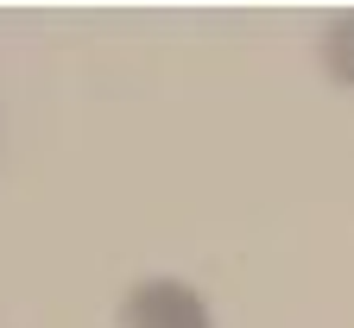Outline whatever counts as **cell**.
<instances>
[{"label": "cell", "instance_id": "cell-1", "mask_svg": "<svg viewBox=\"0 0 354 328\" xmlns=\"http://www.w3.org/2000/svg\"><path fill=\"white\" fill-rule=\"evenodd\" d=\"M120 322L127 328H215L203 291L184 284V278H146V284H133L127 303H120Z\"/></svg>", "mask_w": 354, "mask_h": 328}, {"label": "cell", "instance_id": "cell-2", "mask_svg": "<svg viewBox=\"0 0 354 328\" xmlns=\"http://www.w3.org/2000/svg\"><path fill=\"white\" fill-rule=\"evenodd\" d=\"M323 76L354 88V13H342L329 32H323Z\"/></svg>", "mask_w": 354, "mask_h": 328}]
</instances>
